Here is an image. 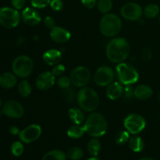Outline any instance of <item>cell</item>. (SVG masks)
<instances>
[{
  "mask_svg": "<svg viewBox=\"0 0 160 160\" xmlns=\"http://www.w3.org/2000/svg\"><path fill=\"white\" fill-rule=\"evenodd\" d=\"M131 47L128 41L123 38H115L106 46V56L114 63L123 62L128 57Z\"/></svg>",
  "mask_w": 160,
  "mask_h": 160,
  "instance_id": "1",
  "label": "cell"
},
{
  "mask_svg": "<svg viewBox=\"0 0 160 160\" xmlns=\"http://www.w3.org/2000/svg\"><path fill=\"white\" fill-rule=\"evenodd\" d=\"M34 69L32 59L28 56H20L14 59L12 64V70L16 76L25 78L31 74Z\"/></svg>",
  "mask_w": 160,
  "mask_h": 160,
  "instance_id": "6",
  "label": "cell"
},
{
  "mask_svg": "<svg viewBox=\"0 0 160 160\" xmlns=\"http://www.w3.org/2000/svg\"><path fill=\"white\" fill-rule=\"evenodd\" d=\"M71 84L78 88H84L91 80L90 71L84 67H78L70 73Z\"/></svg>",
  "mask_w": 160,
  "mask_h": 160,
  "instance_id": "9",
  "label": "cell"
},
{
  "mask_svg": "<svg viewBox=\"0 0 160 160\" xmlns=\"http://www.w3.org/2000/svg\"><path fill=\"white\" fill-rule=\"evenodd\" d=\"M68 116L75 124H81L84 121V114L81 109L78 108H71L68 111Z\"/></svg>",
  "mask_w": 160,
  "mask_h": 160,
  "instance_id": "21",
  "label": "cell"
},
{
  "mask_svg": "<svg viewBox=\"0 0 160 160\" xmlns=\"http://www.w3.org/2000/svg\"><path fill=\"white\" fill-rule=\"evenodd\" d=\"M87 149L89 154L92 156H97L101 150V144L99 141L96 138H93L90 140L88 143Z\"/></svg>",
  "mask_w": 160,
  "mask_h": 160,
  "instance_id": "25",
  "label": "cell"
},
{
  "mask_svg": "<svg viewBox=\"0 0 160 160\" xmlns=\"http://www.w3.org/2000/svg\"><path fill=\"white\" fill-rule=\"evenodd\" d=\"M120 13L123 18L128 20H138L143 14V10L138 3L128 2L122 6Z\"/></svg>",
  "mask_w": 160,
  "mask_h": 160,
  "instance_id": "11",
  "label": "cell"
},
{
  "mask_svg": "<svg viewBox=\"0 0 160 160\" xmlns=\"http://www.w3.org/2000/svg\"><path fill=\"white\" fill-rule=\"evenodd\" d=\"M140 160H155V159H153L152 158H150V157H145V158H142V159H141Z\"/></svg>",
  "mask_w": 160,
  "mask_h": 160,
  "instance_id": "45",
  "label": "cell"
},
{
  "mask_svg": "<svg viewBox=\"0 0 160 160\" xmlns=\"http://www.w3.org/2000/svg\"><path fill=\"white\" fill-rule=\"evenodd\" d=\"M84 156L83 150L79 147H72L67 151V156L72 160H79Z\"/></svg>",
  "mask_w": 160,
  "mask_h": 160,
  "instance_id": "30",
  "label": "cell"
},
{
  "mask_svg": "<svg viewBox=\"0 0 160 160\" xmlns=\"http://www.w3.org/2000/svg\"><path fill=\"white\" fill-rule=\"evenodd\" d=\"M49 5L54 11H60L63 7V2L62 0H51Z\"/></svg>",
  "mask_w": 160,
  "mask_h": 160,
  "instance_id": "35",
  "label": "cell"
},
{
  "mask_svg": "<svg viewBox=\"0 0 160 160\" xmlns=\"http://www.w3.org/2000/svg\"><path fill=\"white\" fill-rule=\"evenodd\" d=\"M11 4L14 9L18 10L24 7L26 4V0H11Z\"/></svg>",
  "mask_w": 160,
  "mask_h": 160,
  "instance_id": "36",
  "label": "cell"
},
{
  "mask_svg": "<svg viewBox=\"0 0 160 160\" xmlns=\"http://www.w3.org/2000/svg\"><path fill=\"white\" fill-rule=\"evenodd\" d=\"M86 133L94 138H100L107 131V121L102 114L93 112L84 122Z\"/></svg>",
  "mask_w": 160,
  "mask_h": 160,
  "instance_id": "2",
  "label": "cell"
},
{
  "mask_svg": "<svg viewBox=\"0 0 160 160\" xmlns=\"http://www.w3.org/2000/svg\"><path fill=\"white\" fill-rule=\"evenodd\" d=\"M70 84H71L70 78H67V77H60L57 80V85L62 89L68 88H70Z\"/></svg>",
  "mask_w": 160,
  "mask_h": 160,
  "instance_id": "32",
  "label": "cell"
},
{
  "mask_svg": "<svg viewBox=\"0 0 160 160\" xmlns=\"http://www.w3.org/2000/svg\"><path fill=\"white\" fill-rule=\"evenodd\" d=\"M66 68L62 64H57L53 67L52 70V73L54 75L55 77H60L65 72Z\"/></svg>",
  "mask_w": 160,
  "mask_h": 160,
  "instance_id": "34",
  "label": "cell"
},
{
  "mask_svg": "<svg viewBox=\"0 0 160 160\" xmlns=\"http://www.w3.org/2000/svg\"><path fill=\"white\" fill-rule=\"evenodd\" d=\"M51 0H31L32 6L35 9H42L50 4Z\"/></svg>",
  "mask_w": 160,
  "mask_h": 160,
  "instance_id": "33",
  "label": "cell"
},
{
  "mask_svg": "<svg viewBox=\"0 0 160 160\" xmlns=\"http://www.w3.org/2000/svg\"><path fill=\"white\" fill-rule=\"evenodd\" d=\"M9 132H10V134H12V135H18V134H20V131L18 128H17V127L15 126H12L9 128Z\"/></svg>",
  "mask_w": 160,
  "mask_h": 160,
  "instance_id": "42",
  "label": "cell"
},
{
  "mask_svg": "<svg viewBox=\"0 0 160 160\" xmlns=\"http://www.w3.org/2000/svg\"><path fill=\"white\" fill-rule=\"evenodd\" d=\"M130 133L128 131H120L115 134L114 141L117 145H124L127 142H129Z\"/></svg>",
  "mask_w": 160,
  "mask_h": 160,
  "instance_id": "28",
  "label": "cell"
},
{
  "mask_svg": "<svg viewBox=\"0 0 160 160\" xmlns=\"http://www.w3.org/2000/svg\"><path fill=\"white\" fill-rule=\"evenodd\" d=\"M17 81V77L12 73L6 72L0 75V86L3 88H12L16 85Z\"/></svg>",
  "mask_w": 160,
  "mask_h": 160,
  "instance_id": "19",
  "label": "cell"
},
{
  "mask_svg": "<svg viewBox=\"0 0 160 160\" xmlns=\"http://www.w3.org/2000/svg\"><path fill=\"white\" fill-rule=\"evenodd\" d=\"M21 16L17 9L10 7L0 8V24L4 28L11 29L20 23Z\"/></svg>",
  "mask_w": 160,
  "mask_h": 160,
  "instance_id": "7",
  "label": "cell"
},
{
  "mask_svg": "<svg viewBox=\"0 0 160 160\" xmlns=\"http://www.w3.org/2000/svg\"><path fill=\"white\" fill-rule=\"evenodd\" d=\"M82 4L88 9H92L97 5V0H81Z\"/></svg>",
  "mask_w": 160,
  "mask_h": 160,
  "instance_id": "40",
  "label": "cell"
},
{
  "mask_svg": "<svg viewBox=\"0 0 160 160\" xmlns=\"http://www.w3.org/2000/svg\"><path fill=\"white\" fill-rule=\"evenodd\" d=\"M24 147L22 142H14L11 145V152L14 156H20L23 152Z\"/></svg>",
  "mask_w": 160,
  "mask_h": 160,
  "instance_id": "31",
  "label": "cell"
},
{
  "mask_svg": "<svg viewBox=\"0 0 160 160\" xmlns=\"http://www.w3.org/2000/svg\"><path fill=\"white\" fill-rule=\"evenodd\" d=\"M88 160H100V159H98V158H97L96 156H92V158H89Z\"/></svg>",
  "mask_w": 160,
  "mask_h": 160,
  "instance_id": "44",
  "label": "cell"
},
{
  "mask_svg": "<svg viewBox=\"0 0 160 160\" xmlns=\"http://www.w3.org/2000/svg\"><path fill=\"white\" fill-rule=\"evenodd\" d=\"M77 100L80 107L87 112L95 111L99 105V97L94 89L84 87L78 92Z\"/></svg>",
  "mask_w": 160,
  "mask_h": 160,
  "instance_id": "3",
  "label": "cell"
},
{
  "mask_svg": "<svg viewBox=\"0 0 160 160\" xmlns=\"http://www.w3.org/2000/svg\"><path fill=\"white\" fill-rule=\"evenodd\" d=\"M56 77L52 72L45 71L40 73L36 79V86L41 91H46L51 88L55 84Z\"/></svg>",
  "mask_w": 160,
  "mask_h": 160,
  "instance_id": "15",
  "label": "cell"
},
{
  "mask_svg": "<svg viewBox=\"0 0 160 160\" xmlns=\"http://www.w3.org/2000/svg\"><path fill=\"white\" fill-rule=\"evenodd\" d=\"M123 93L126 97H131L134 95V90L131 86L127 85L123 89Z\"/></svg>",
  "mask_w": 160,
  "mask_h": 160,
  "instance_id": "41",
  "label": "cell"
},
{
  "mask_svg": "<svg viewBox=\"0 0 160 160\" xmlns=\"http://www.w3.org/2000/svg\"><path fill=\"white\" fill-rule=\"evenodd\" d=\"M44 24L48 29H52L54 27H56V22L52 17H46L44 20Z\"/></svg>",
  "mask_w": 160,
  "mask_h": 160,
  "instance_id": "38",
  "label": "cell"
},
{
  "mask_svg": "<svg viewBox=\"0 0 160 160\" xmlns=\"http://www.w3.org/2000/svg\"><path fill=\"white\" fill-rule=\"evenodd\" d=\"M102 34L107 37H113L118 34L122 28V22L117 15L107 13L103 16L99 23Z\"/></svg>",
  "mask_w": 160,
  "mask_h": 160,
  "instance_id": "4",
  "label": "cell"
},
{
  "mask_svg": "<svg viewBox=\"0 0 160 160\" xmlns=\"http://www.w3.org/2000/svg\"><path fill=\"white\" fill-rule=\"evenodd\" d=\"M129 147L134 152H140L145 148V142L141 137L133 136L129 139Z\"/></svg>",
  "mask_w": 160,
  "mask_h": 160,
  "instance_id": "22",
  "label": "cell"
},
{
  "mask_svg": "<svg viewBox=\"0 0 160 160\" xmlns=\"http://www.w3.org/2000/svg\"><path fill=\"white\" fill-rule=\"evenodd\" d=\"M70 33L61 27H54L50 31V38L56 43H65L70 40Z\"/></svg>",
  "mask_w": 160,
  "mask_h": 160,
  "instance_id": "16",
  "label": "cell"
},
{
  "mask_svg": "<svg viewBox=\"0 0 160 160\" xmlns=\"http://www.w3.org/2000/svg\"><path fill=\"white\" fill-rule=\"evenodd\" d=\"M117 73L120 82L124 85H131L138 82V72L134 67L128 63L120 62L117 66Z\"/></svg>",
  "mask_w": 160,
  "mask_h": 160,
  "instance_id": "5",
  "label": "cell"
},
{
  "mask_svg": "<svg viewBox=\"0 0 160 160\" xmlns=\"http://www.w3.org/2000/svg\"><path fill=\"white\" fill-rule=\"evenodd\" d=\"M97 6L100 12L107 14L110 12L112 8V0H99L97 3Z\"/></svg>",
  "mask_w": 160,
  "mask_h": 160,
  "instance_id": "29",
  "label": "cell"
},
{
  "mask_svg": "<svg viewBox=\"0 0 160 160\" xmlns=\"http://www.w3.org/2000/svg\"><path fill=\"white\" fill-rule=\"evenodd\" d=\"M18 92L23 98H27L31 95V86L28 81L23 80L20 81L18 85Z\"/></svg>",
  "mask_w": 160,
  "mask_h": 160,
  "instance_id": "27",
  "label": "cell"
},
{
  "mask_svg": "<svg viewBox=\"0 0 160 160\" xmlns=\"http://www.w3.org/2000/svg\"><path fill=\"white\" fill-rule=\"evenodd\" d=\"M159 21H160V17H159Z\"/></svg>",
  "mask_w": 160,
  "mask_h": 160,
  "instance_id": "49",
  "label": "cell"
},
{
  "mask_svg": "<svg viewBox=\"0 0 160 160\" xmlns=\"http://www.w3.org/2000/svg\"><path fill=\"white\" fill-rule=\"evenodd\" d=\"M2 113H3V112H2V110H0V116H1L2 115Z\"/></svg>",
  "mask_w": 160,
  "mask_h": 160,
  "instance_id": "48",
  "label": "cell"
},
{
  "mask_svg": "<svg viewBox=\"0 0 160 160\" xmlns=\"http://www.w3.org/2000/svg\"><path fill=\"white\" fill-rule=\"evenodd\" d=\"M21 18L25 23L30 26H36L42 21L41 14L34 7L25 8L22 11Z\"/></svg>",
  "mask_w": 160,
  "mask_h": 160,
  "instance_id": "14",
  "label": "cell"
},
{
  "mask_svg": "<svg viewBox=\"0 0 160 160\" xmlns=\"http://www.w3.org/2000/svg\"><path fill=\"white\" fill-rule=\"evenodd\" d=\"M153 91L151 87L145 84H142L134 90V95L139 100H146L152 95Z\"/></svg>",
  "mask_w": 160,
  "mask_h": 160,
  "instance_id": "20",
  "label": "cell"
},
{
  "mask_svg": "<svg viewBox=\"0 0 160 160\" xmlns=\"http://www.w3.org/2000/svg\"><path fill=\"white\" fill-rule=\"evenodd\" d=\"M24 42H25L24 38L20 37L18 39H17V45H23V43H24Z\"/></svg>",
  "mask_w": 160,
  "mask_h": 160,
  "instance_id": "43",
  "label": "cell"
},
{
  "mask_svg": "<svg viewBox=\"0 0 160 160\" xmlns=\"http://www.w3.org/2000/svg\"><path fill=\"white\" fill-rule=\"evenodd\" d=\"M43 59L48 65L56 66L62 59V53L57 49H49L43 54Z\"/></svg>",
  "mask_w": 160,
  "mask_h": 160,
  "instance_id": "18",
  "label": "cell"
},
{
  "mask_svg": "<svg viewBox=\"0 0 160 160\" xmlns=\"http://www.w3.org/2000/svg\"><path fill=\"white\" fill-rule=\"evenodd\" d=\"M2 99H1V98H0V107H1V106H2Z\"/></svg>",
  "mask_w": 160,
  "mask_h": 160,
  "instance_id": "47",
  "label": "cell"
},
{
  "mask_svg": "<svg viewBox=\"0 0 160 160\" xmlns=\"http://www.w3.org/2000/svg\"><path fill=\"white\" fill-rule=\"evenodd\" d=\"M42 128L38 124H31L20 131L19 137L24 143H31L40 138Z\"/></svg>",
  "mask_w": 160,
  "mask_h": 160,
  "instance_id": "13",
  "label": "cell"
},
{
  "mask_svg": "<svg viewBox=\"0 0 160 160\" xmlns=\"http://www.w3.org/2000/svg\"><path fill=\"white\" fill-rule=\"evenodd\" d=\"M86 133L84 126L81 124H73L67 131V135L69 138L73 139H78L82 137Z\"/></svg>",
  "mask_w": 160,
  "mask_h": 160,
  "instance_id": "23",
  "label": "cell"
},
{
  "mask_svg": "<svg viewBox=\"0 0 160 160\" xmlns=\"http://www.w3.org/2000/svg\"><path fill=\"white\" fill-rule=\"evenodd\" d=\"M123 87L120 82H112L108 85L106 89V95L111 100L120 98L123 94Z\"/></svg>",
  "mask_w": 160,
  "mask_h": 160,
  "instance_id": "17",
  "label": "cell"
},
{
  "mask_svg": "<svg viewBox=\"0 0 160 160\" xmlns=\"http://www.w3.org/2000/svg\"><path fill=\"white\" fill-rule=\"evenodd\" d=\"M67 155L61 150H52L42 157V160H67Z\"/></svg>",
  "mask_w": 160,
  "mask_h": 160,
  "instance_id": "24",
  "label": "cell"
},
{
  "mask_svg": "<svg viewBox=\"0 0 160 160\" xmlns=\"http://www.w3.org/2000/svg\"><path fill=\"white\" fill-rule=\"evenodd\" d=\"M158 98H159V103H160V91L159 92V94H158Z\"/></svg>",
  "mask_w": 160,
  "mask_h": 160,
  "instance_id": "46",
  "label": "cell"
},
{
  "mask_svg": "<svg viewBox=\"0 0 160 160\" xmlns=\"http://www.w3.org/2000/svg\"><path fill=\"white\" fill-rule=\"evenodd\" d=\"M65 93H64V97H65L66 100L67 102H73V98H74V92H73V88H68L65 89Z\"/></svg>",
  "mask_w": 160,
  "mask_h": 160,
  "instance_id": "37",
  "label": "cell"
},
{
  "mask_svg": "<svg viewBox=\"0 0 160 160\" xmlns=\"http://www.w3.org/2000/svg\"><path fill=\"white\" fill-rule=\"evenodd\" d=\"M152 53L149 48H145L142 53V59L145 61H148L152 59Z\"/></svg>",
  "mask_w": 160,
  "mask_h": 160,
  "instance_id": "39",
  "label": "cell"
},
{
  "mask_svg": "<svg viewBox=\"0 0 160 160\" xmlns=\"http://www.w3.org/2000/svg\"><path fill=\"white\" fill-rule=\"evenodd\" d=\"M123 125L130 134H138L145 129L146 127V121L144 117L139 114L131 113L124 119Z\"/></svg>",
  "mask_w": 160,
  "mask_h": 160,
  "instance_id": "8",
  "label": "cell"
},
{
  "mask_svg": "<svg viewBox=\"0 0 160 160\" xmlns=\"http://www.w3.org/2000/svg\"><path fill=\"white\" fill-rule=\"evenodd\" d=\"M3 114L9 118L18 119L24 114V109L19 102L16 100H9L6 102L2 107Z\"/></svg>",
  "mask_w": 160,
  "mask_h": 160,
  "instance_id": "12",
  "label": "cell"
},
{
  "mask_svg": "<svg viewBox=\"0 0 160 160\" xmlns=\"http://www.w3.org/2000/svg\"><path fill=\"white\" fill-rule=\"evenodd\" d=\"M159 6L156 4H149L144 9V15L148 19H152L157 17L159 13Z\"/></svg>",
  "mask_w": 160,
  "mask_h": 160,
  "instance_id": "26",
  "label": "cell"
},
{
  "mask_svg": "<svg viewBox=\"0 0 160 160\" xmlns=\"http://www.w3.org/2000/svg\"><path fill=\"white\" fill-rule=\"evenodd\" d=\"M114 80V71L108 66H102L95 71L94 74V81L100 87L108 86Z\"/></svg>",
  "mask_w": 160,
  "mask_h": 160,
  "instance_id": "10",
  "label": "cell"
}]
</instances>
